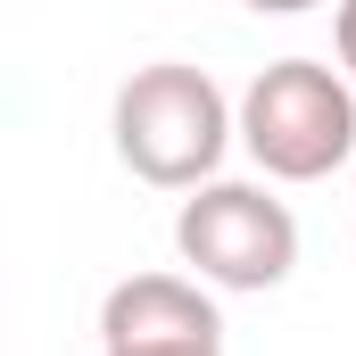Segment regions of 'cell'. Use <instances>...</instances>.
Listing matches in <instances>:
<instances>
[{"label":"cell","instance_id":"obj_1","mask_svg":"<svg viewBox=\"0 0 356 356\" xmlns=\"http://www.w3.org/2000/svg\"><path fill=\"white\" fill-rule=\"evenodd\" d=\"M108 133H116V158L149 191H199V182H216L224 149L241 141V108L216 91L207 67L158 58V67H133L124 75Z\"/></svg>","mask_w":356,"mask_h":356},{"label":"cell","instance_id":"obj_2","mask_svg":"<svg viewBox=\"0 0 356 356\" xmlns=\"http://www.w3.org/2000/svg\"><path fill=\"white\" fill-rule=\"evenodd\" d=\"M241 149L273 182H323L356 166V83L323 58H273L241 91Z\"/></svg>","mask_w":356,"mask_h":356},{"label":"cell","instance_id":"obj_3","mask_svg":"<svg viewBox=\"0 0 356 356\" xmlns=\"http://www.w3.org/2000/svg\"><path fill=\"white\" fill-rule=\"evenodd\" d=\"M175 249L216 290H273L298 266V216L266 182H199L175 216Z\"/></svg>","mask_w":356,"mask_h":356},{"label":"cell","instance_id":"obj_4","mask_svg":"<svg viewBox=\"0 0 356 356\" xmlns=\"http://www.w3.org/2000/svg\"><path fill=\"white\" fill-rule=\"evenodd\" d=\"M108 356H224V315L199 273H133L99 298Z\"/></svg>","mask_w":356,"mask_h":356},{"label":"cell","instance_id":"obj_5","mask_svg":"<svg viewBox=\"0 0 356 356\" xmlns=\"http://www.w3.org/2000/svg\"><path fill=\"white\" fill-rule=\"evenodd\" d=\"M332 42H340V67H348V83H356V0H340V17H332Z\"/></svg>","mask_w":356,"mask_h":356},{"label":"cell","instance_id":"obj_6","mask_svg":"<svg viewBox=\"0 0 356 356\" xmlns=\"http://www.w3.org/2000/svg\"><path fill=\"white\" fill-rule=\"evenodd\" d=\"M241 8H257V17H307V8H323V0H241Z\"/></svg>","mask_w":356,"mask_h":356},{"label":"cell","instance_id":"obj_7","mask_svg":"<svg viewBox=\"0 0 356 356\" xmlns=\"http://www.w3.org/2000/svg\"><path fill=\"white\" fill-rule=\"evenodd\" d=\"M99 356H108V348H99Z\"/></svg>","mask_w":356,"mask_h":356}]
</instances>
